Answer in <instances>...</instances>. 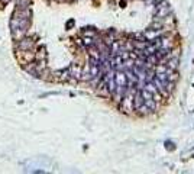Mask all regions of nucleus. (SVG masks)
<instances>
[{
  "label": "nucleus",
  "instance_id": "nucleus-9",
  "mask_svg": "<svg viewBox=\"0 0 194 174\" xmlns=\"http://www.w3.org/2000/svg\"><path fill=\"white\" fill-rule=\"evenodd\" d=\"M167 70H168V67H167L165 64L156 65V67H155V71H156V73H167Z\"/></svg>",
  "mask_w": 194,
  "mask_h": 174
},
{
  "label": "nucleus",
  "instance_id": "nucleus-5",
  "mask_svg": "<svg viewBox=\"0 0 194 174\" xmlns=\"http://www.w3.org/2000/svg\"><path fill=\"white\" fill-rule=\"evenodd\" d=\"M167 67H168V68H170V70H172V71H175L178 68V58H175V57H174V58H172L171 57V60L168 61V62H167Z\"/></svg>",
  "mask_w": 194,
  "mask_h": 174
},
{
  "label": "nucleus",
  "instance_id": "nucleus-7",
  "mask_svg": "<svg viewBox=\"0 0 194 174\" xmlns=\"http://www.w3.org/2000/svg\"><path fill=\"white\" fill-rule=\"evenodd\" d=\"M144 89H145V90H148L149 93H152V94H154V99L158 97V96H156V93H158V90H156V87L154 86L152 83H148V84H145Z\"/></svg>",
  "mask_w": 194,
  "mask_h": 174
},
{
  "label": "nucleus",
  "instance_id": "nucleus-4",
  "mask_svg": "<svg viewBox=\"0 0 194 174\" xmlns=\"http://www.w3.org/2000/svg\"><path fill=\"white\" fill-rule=\"evenodd\" d=\"M132 103H133V108H135V109H138L141 104H144V97H142V94H141V90H138L136 94L133 96Z\"/></svg>",
  "mask_w": 194,
  "mask_h": 174
},
{
  "label": "nucleus",
  "instance_id": "nucleus-10",
  "mask_svg": "<svg viewBox=\"0 0 194 174\" xmlns=\"http://www.w3.org/2000/svg\"><path fill=\"white\" fill-rule=\"evenodd\" d=\"M146 2H154V0H146Z\"/></svg>",
  "mask_w": 194,
  "mask_h": 174
},
{
  "label": "nucleus",
  "instance_id": "nucleus-1",
  "mask_svg": "<svg viewBox=\"0 0 194 174\" xmlns=\"http://www.w3.org/2000/svg\"><path fill=\"white\" fill-rule=\"evenodd\" d=\"M155 19H164V17H167L168 15H171L172 10L171 7H170V5L167 3L165 0H162L161 3H158V5H155Z\"/></svg>",
  "mask_w": 194,
  "mask_h": 174
},
{
  "label": "nucleus",
  "instance_id": "nucleus-3",
  "mask_svg": "<svg viewBox=\"0 0 194 174\" xmlns=\"http://www.w3.org/2000/svg\"><path fill=\"white\" fill-rule=\"evenodd\" d=\"M161 31L159 29H149L148 32H145L144 33V38H146V39H149V41H152V39H155V38H158V36H161Z\"/></svg>",
  "mask_w": 194,
  "mask_h": 174
},
{
  "label": "nucleus",
  "instance_id": "nucleus-2",
  "mask_svg": "<svg viewBox=\"0 0 194 174\" xmlns=\"http://www.w3.org/2000/svg\"><path fill=\"white\" fill-rule=\"evenodd\" d=\"M115 83H116V86H128L126 74L122 73V71H116L115 73Z\"/></svg>",
  "mask_w": 194,
  "mask_h": 174
},
{
  "label": "nucleus",
  "instance_id": "nucleus-8",
  "mask_svg": "<svg viewBox=\"0 0 194 174\" xmlns=\"http://www.w3.org/2000/svg\"><path fill=\"white\" fill-rule=\"evenodd\" d=\"M141 94H142V97H144V100H148V99H154V94L152 93H149L148 90H141Z\"/></svg>",
  "mask_w": 194,
  "mask_h": 174
},
{
  "label": "nucleus",
  "instance_id": "nucleus-6",
  "mask_svg": "<svg viewBox=\"0 0 194 174\" xmlns=\"http://www.w3.org/2000/svg\"><path fill=\"white\" fill-rule=\"evenodd\" d=\"M144 103H145V106L149 109V112H154L156 109V103H155V100L154 99H148V100H144Z\"/></svg>",
  "mask_w": 194,
  "mask_h": 174
}]
</instances>
